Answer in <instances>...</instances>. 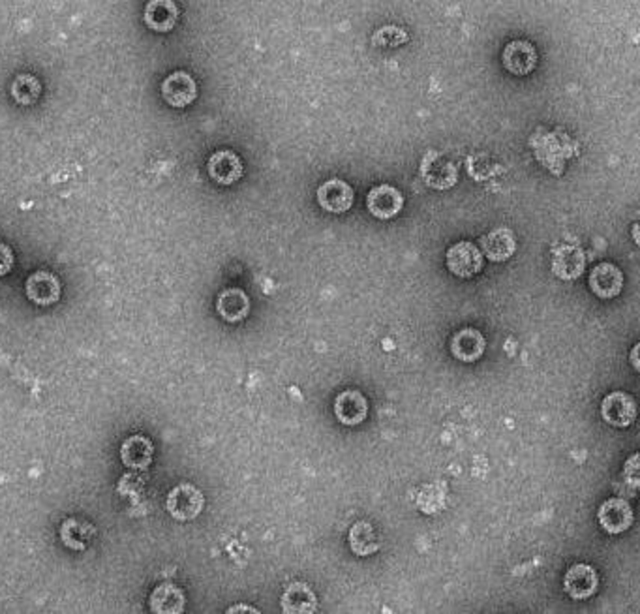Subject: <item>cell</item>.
I'll use <instances>...</instances> for the list:
<instances>
[{"label":"cell","mask_w":640,"mask_h":614,"mask_svg":"<svg viewBox=\"0 0 640 614\" xmlns=\"http://www.w3.org/2000/svg\"><path fill=\"white\" fill-rule=\"evenodd\" d=\"M203 505H205L203 493L198 489V486L190 483L177 485L175 489L167 494L165 500V510L169 512V515L181 522L194 521L196 517H200V513L203 512Z\"/></svg>","instance_id":"cell-1"},{"label":"cell","mask_w":640,"mask_h":614,"mask_svg":"<svg viewBox=\"0 0 640 614\" xmlns=\"http://www.w3.org/2000/svg\"><path fill=\"white\" fill-rule=\"evenodd\" d=\"M447 269L458 279H472L483 269V252L469 241H460L447 250Z\"/></svg>","instance_id":"cell-2"},{"label":"cell","mask_w":640,"mask_h":614,"mask_svg":"<svg viewBox=\"0 0 640 614\" xmlns=\"http://www.w3.org/2000/svg\"><path fill=\"white\" fill-rule=\"evenodd\" d=\"M601 417L610 427L626 429L636 419V402L624 391L609 393L601 402Z\"/></svg>","instance_id":"cell-3"},{"label":"cell","mask_w":640,"mask_h":614,"mask_svg":"<svg viewBox=\"0 0 640 614\" xmlns=\"http://www.w3.org/2000/svg\"><path fill=\"white\" fill-rule=\"evenodd\" d=\"M597 522L607 534H622L633 526V507L622 498H609L600 505Z\"/></svg>","instance_id":"cell-4"},{"label":"cell","mask_w":640,"mask_h":614,"mask_svg":"<svg viewBox=\"0 0 640 614\" xmlns=\"http://www.w3.org/2000/svg\"><path fill=\"white\" fill-rule=\"evenodd\" d=\"M600 588V575L588 564H574L564 577L565 594L573 600H588Z\"/></svg>","instance_id":"cell-5"},{"label":"cell","mask_w":640,"mask_h":614,"mask_svg":"<svg viewBox=\"0 0 640 614\" xmlns=\"http://www.w3.org/2000/svg\"><path fill=\"white\" fill-rule=\"evenodd\" d=\"M317 203L327 213L342 215L348 213L353 205V190L348 182L340 179H331L317 188Z\"/></svg>","instance_id":"cell-6"},{"label":"cell","mask_w":640,"mask_h":614,"mask_svg":"<svg viewBox=\"0 0 640 614\" xmlns=\"http://www.w3.org/2000/svg\"><path fill=\"white\" fill-rule=\"evenodd\" d=\"M162 96L172 108H186L198 96V85L190 74L179 70L162 83Z\"/></svg>","instance_id":"cell-7"},{"label":"cell","mask_w":640,"mask_h":614,"mask_svg":"<svg viewBox=\"0 0 640 614\" xmlns=\"http://www.w3.org/2000/svg\"><path fill=\"white\" fill-rule=\"evenodd\" d=\"M502 62L505 70L513 76H528L538 67V51L526 40L509 41L503 49Z\"/></svg>","instance_id":"cell-8"},{"label":"cell","mask_w":640,"mask_h":614,"mask_svg":"<svg viewBox=\"0 0 640 614\" xmlns=\"http://www.w3.org/2000/svg\"><path fill=\"white\" fill-rule=\"evenodd\" d=\"M588 282L600 299H614L622 293L624 272L614 263H600L591 269Z\"/></svg>","instance_id":"cell-9"},{"label":"cell","mask_w":640,"mask_h":614,"mask_svg":"<svg viewBox=\"0 0 640 614\" xmlns=\"http://www.w3.org/2000/svg\"><path fill=\"white\" fill-rule=\"evenodd\" d=\"M334 415L346 427L360 425L369 415L367 396L355 389L342 391L334 398Z\"/></svg>","instance_id":"cell-10"},{"label":"cell","mask_w":640,"mask_h":614,"mask_svg":"<svg viewBox=\"0 0 640 614\" xmlns=\"http://www.w3.org/2000/svg\"><path fill=\"white\" fill-rule=\"evenodd\" d=\"M367 207L370 215L379 220H389L396 217L404 207V196L400 190L389 184H381L372 188L367 196Z\"/></svg>","instance_id":"cell-11"},{"label":"cell","mask_w":640,"mask_h":614,"mask_svg":"<svg viewBox=\"0 0 640 614\" xmlns=\"http://www.w3.org/2000/svg\"><path fill=\"white\" fill-rule=\"evenodd\" d=\"M27 298L38 307H51L60 299V280L48 271H36L25 282Z\"/></svg>","instance_id":"cell-12"},{"label":"cell","mask_w":640,"mask_h":614,"mask_svg":"<svg viewBox=\"0 0 640 614\" xmlns=\"http://www.w3.org/2000/svg\"><path fill=\"white\" fill-rule=\"evenodd\" d=\"M586 265L584 252L579 246L564 245L552 254V271L562 280L579 279Z\"/></svg>","instance_id":"cell-13"},{"label":"cell","mask_w":640,"mask_h":614,"mask_svg":"<svg viewBox=\"0 0 640 614\" xmlns=\"http://www.w3.org/2000/svg\"><path fill=\"white\" fill-rule=\"evenodd\" d=\"M155 457V446L147 436L136 434L126 438L120 446V460L132 470H147Z\"/></svg>","instance_id":"cell-14"},{"label":"cell","mask_w":640,"mask_h":614,"mask_svg":"<svg viewBox=\"0 0 640 614\" xmlns=\"http://www.w3.org/2000/svg\"><path fill=\"white\" fill-rule=\"evenodd\" d=\"M486 350V341L484 336L474 329L466 327L460 329L453 338H451V353L462 363H474L479 361Z\"/></svg>","instance_id":"cell-15"},{"label":"cell","mask_w":640,"mask_h":614,"mask_svg":"<svg viewBox=\"0 0 640 614\" xmlns=\"http://www.w3.org/2000/svg\"><path fill=\"white\" fill-rule=\"evenodd\" d=\"M207 169H209L210 179L217 181L218 184H224V186L237 182L244 172L241 158L231 151H218L212 155L207 164Z\"/></svg>","instance_id":"cell-16"},{"label":"cell","mask_w":640,"mask_h":614,"mask_svg":"<svg viewBox=\"0 0 640 614\" xmlns=\"http://www.w3.org/2000/svg\"><path fill=\"white\" fill-rule=\"evenodd\" d=\"M145 25L155 32L173 31L179 21V8L173 0H148L145 6Z\"/></svg>","instance_id":"cell-17"},{"label":"cell","mask_w":640,"mask_h":614,"mask_svg":"<svg viewBox=\"0 0 640 614\" xmlns=\"http://www.w3.org/2000/svg\"><path fill=\"white\" fill-rule=\"evenodd\" d=\"M481 250L483 256H486L490 262H507L517 250L515 233L509 227L490 231L484 237H481Z\"/></svg>","instance_id":"cell-18"},{"label":"cell","mask_w":640,"mask_h":614,"mask_svg":"<svg viewBox=\"0 0 640 614\" xmlns=\"http://www.w3.org/2000/svg\"><path fill=\"white\" fill-rule=\"evenodd\" d=\"M217 312L227 324H239L250 312L248 295L239 288L224 289L217 299Z\"/></svg>","instance_id":"cell-19"},{"label":"cell","mask_w":640,"mask_h":614,"mask_svg":"<svg viewBox=\"0 0 640 614\" xmlns=\"http://www.w3.org/2000/svg\"><path fill=\"white\" fill-rule=\"evenodd\" d=\"M280 603L286 614H312L317 609V598L307 583H291L284 590Z\"/></svg>","instance_id":"cell-20"},{"label":"cell","mask_w":640,"mask_h":614,"mask_svg":"<svg viewBox=\"0 0 640 614\" xmlns=\"http://www.w3.org/2000/svg\"><path fill=\"white\" fill-rule=\"evenodd\" d=\"M422 177L424 182L432 188H451L457 182V167L447 158H441L440 155L432 153L429 158H424Z\"/></svg>","instance_id":"cell-21"},{"label":"cell","mask_w":640,"mask_h":614,"mask_svg":"<svg viewBox=\"0 0 640 614\" xmlns=\"http://www.w3.org/2000/svg\"><path fill=\"white\" fill-rule=\"evenodd\" d=\"M148 605L156 614H181L186 605V596L179 586L165 583L153 590Z\"/></svg>","instance_id":"cell-22"},{"label":"cell","mask_w":640,"mask_h":614,"mask_svg":"<svg viewBox=\"0 0 640 614\" xmlns=\"http://www.w3.org/2000/svg\"><path fill=\"white\" fill-rule=\"evenodd\" d=\"M351 553L357 556H370L379 550V541L374 532V528L367 521H359L351 526L348 534Z\"/></svg>","instance_id":"cell-23"},{"label":"cell","mask_w":640,"mask_h":614,"mask_svg":"<svg viewBox=\"0 0 640 614\" xmlns=\"http://www.w3.org/2000/svg\"><path fill=\"white\" fill-rule=\"evenodd\" d=\"M12 96L19 105H32L41 94L40 81L31 74H21L12 83Z\"/></svg>","instance_id":"cell-24"},{"label":"cell","mask_w":640,"mask_h":614,"mask_svg":"<svg viewBox=\"0 0 640 614\" xmlns=\"http://www.w3.org/2000/svg\"><path fill=\"white\" fill-rule=\"evenodd\" d=\"M417 502L422 513L434 515L445 507V493L440 489V485H424Z\"/></svg>","instance_id":"cell-25"},{"label":"cell","mask_w":640,"mask_h":614,"mask_svg":"<svg viewBox=\"0 0 640 614\" xmlns=\"http://www.w3.org/2000/svg\"><path fill=\"white\" fill-rule=\"evenodd\" d=\"M410 38H408V32L406 31H402L398 27H383L381 31H378L372 38L374 41V46H381V48H396V46H402V44H406Z\"/></svg>","instance_id":"cell-26"},{"label":"cell","mask_w":640,"mask_h":614,"mask_svg":"<svg viewBox=\"0 0 640 614\" xmlns=\"http://www.w3.org/2000/svg\"><path fill=\"white\" fill-rule=\"evenodd\" d=\"M624 479L633 489L640 491V453L631 455L624 464Z\"/></svg>","instance_id":"cell-27"},{"label":"cell","mask_w":640,"mask_h":614,"mask_svg":"<svg viewBox=\"0 0 640 614\" xmlns=\"http://www.w3.org/2000/svg\"><path fill=\"white\" fill-rule=\"evenodd\" d=\"M13 263L15 258L12 248L4 243H0V277H6V274L13 269Z\"/></svg>","instance_id":"cell-28"},{"label":"cell","mask_w":640,"mask_h":614,"mask_svg":"<svg viewBox=\"0 0 640 614\" xmlns=\"http://www.w3.org/2000/svg\"><path fill=\"white\" fill-rule=\"evenodd\" d=\"M629 363L640 374V343H636L629 351Z\"/></svg>","instance_id":"cell-29"},{"label":"cell","mask_w":640,"mask_h":614,"mask_svg":"<svg viewBox=\"0 0 640 614\" xmlns=\"http://www.w3.org/2000/svg\"><path fill=\"white\" fill-rule=\"evenodd\" d=\"M226 612H227V614H237V612H253V614H258L260 609L250 607V605H235V607H229Z\"/></svg>","instance_id":"cell-30"}]
</instances>
